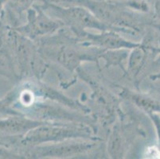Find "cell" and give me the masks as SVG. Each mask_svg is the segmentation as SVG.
<instances>
[{
	"label": "cell",
	"instance_id": "1",
	"mask_svg": "<svg viewBox=\"0 0 160 159\" xmlns=\"http://www.w3.org/2000/svg\"><path fill=\"white\" fill-rule=\"evenodd\" d=\"M147 157H151V158H159L160 151L155 147H151L148 150L147 153Z\"/></svg>",
	"mask_w": 160,
	"mask_h": 159
}]
</instances>
